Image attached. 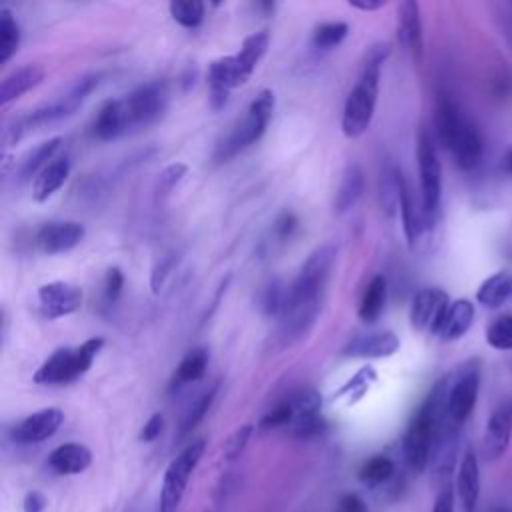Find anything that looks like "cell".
<instances>
[{
  "label": "cell",
  "mask_w": 512,
  "mask_h": 512,
  "mask_svg": "<svg viewBox=\"0 0 512 512\" xmlns=\"http://www.w3.org/2000/svg\"><path fill=\"white\" fill-rule=\"evenodd\" d=\"M336 260V246H318L302 264L298 276L288 284V296L284 310L278 318V328L272 340L278 348L290 346L310 332L322 306V296L330 270Z\"/></svg>",
  "instance_id": "cell-1"
},
{
  "label": "cell",
  "mask_w": 512,
  "mask_h": 512,
  "mask_svg": "<svg viewBox=\"0 0 512 512\" xmlns=\"http://www.w3.org/2000/svg\"><path fill=\"white\" fill-rule=\"evenodd\" d=\"M388 56H390V44L386 42H378L370 46L364 54L358 82L350 90L344 102V112H342V132L348 138L362 136L374 118L378 86H380V70Z\"/></svg>",
  "instance_id": "cell-2"
},
{
  "label": "cell",
  "mask_w": 512,
  "mask_h": 512,
  "mask_svg": "<svg viewBox=\"0 0 512 512\" xmlns=\"http://www.w3.org/2000/svg\"><path fill=\"white\" fill-rule=\"evenodd\" d=\"M434 126L440 144L452 154L462 170H472L482 158V138L474 122L446 94L438 96Z\"/></svg>",
  "instance_id": "cell-3"
},
{
  "label": "cell",
  "mask_w": 512,
  "mask_h": 512,
  "mask_svg": "<svg viewBox=\"0 0 512 512\" xmlns=\"http://www.w3.org/2000/svg\"><path fill=\"white\" fill-rule=\"evenodd\" d=\"M104 346V338H88L76 348H58L54 350L34 372V382L44 384V386H60V384H70L84 376L98 352Z\"/></svg>",
  "instance_id": "cell-4"
},
{
  "label": "cell",
  "mask_w": 512,
  "mask_h": 512,
  "mask_svg": "<svg viewBox=\"0 0 512 512\" xmlns=\"http://www.w3.org/2000/svg\"><path fill=\"white\" fill-rule=\"evenodd\" d=\"M274 92L264 88L256 94V98L250 102L246 116L228 132V136L216 146L214 158L216 162H226L228 158L236 156L240 150L248 148L250 144H254L256 140H260V136L264 134L272 112H274Z\"/></svg>",
  "instance_id": "cell-5"
},
{
  "label": "cell",
  "mask_w": 512,
  "mask_h": 512,
  "mask_svg": "<svg viewBox=\"0 0 512 512\" xmlns=\"http://www.w3.org/2000/svg\"><path fill=\"white\" fill-rule=\"evenodd\" d=\"M416 160L420 176V206L426 218V226H434L440 212L442 198V166L438 160L436 144L426 128H420L416 138Z\"/></svg>",
  "instance_id": "cell-6"
},
{
  "label": "cell",
  "mask_w": 512,
  "mask_h": 512,
  "mask_svg": "<svg viewBox=\"0 0 512 512\" xmlns=\"http://www.w3.org/2000/svg\"><path fill=\"white\" fill-rule=\"evenodd\" d=\"M206 442L204 440H194L190 442L166 468L164 480H162V492H160V502H158V512H176L182 496L186 492L188 480L198 466L202 454H204Z\"/></svg>",
  "instance_id": "cell-7"
},
{
  "label": "cell",
  "mask_w": 512,
  "mask_h": 512,
  "mask_svg": "<svg viewBox=\"0 0 512 512\" xmlns=\"http://www.w3.org/2000/svg\"><path fill=\"white\" fill-rule=\"evenodd\" d=\"M168 92L166 86L160 82H148L132 90L128 96L120 98L126 130L146 128L158 122L166 110Z\"/></svg>",
  "instance_id": "cell-8"
},
{
  "label": "cell",
  "mask_w": 512,
  "mask_h": 512,
  "mask_svg": "<svg viewBox=\"0 0 512 512\" xmlns=\"http://www.w3.org/2000/svg\"><path fill=\"white\" fill-rule=\"evenodd\" d=\"M480 372H482V360L470 358L466 360L450 380L448 388V418L454 424L466 422V418L472 414L480 390Z\"/></svg>",
  "instance_id": "cell-9"
},
{
  "label": "cell",
  "mask_w": 512,
  "mask_h": 512,
  "mask_svg": "<svg viewBox=\"0 0 512 512\" xmlns=\"http://www.w3.org/2000/svg\"><path fill=\"white\" fill-rule=\"evenodd\" d=\"M98 74H86L82 76L60 100L52 102V104H46L42 108H36L34 112H30L28 116L16 120L20 122V130H28V128H36V126H44V124H50V122H56V120H62V118H68L72 116L82 104L84 100L92 94V90L98 86Z\"/></svg>",
  "instance_id": "cell-10"
},
{
  "label": "cell",
  "mask_w": 512,
  "mask_h": 512,
  "mask_svg": "<svg viewBox=\"0 0 512 512\" xmlns=\"http://www.w3.org/2000/svg\"><path fill=\"white\" fill-rule=\"evenodd\" d=\"M450 296L440 288H422L410 306V324L418 332L438 334L440 324L448 312Z\"/></svg>",
  "instance_id": "cell-11"
},
{
  "label": "cell",
  "mask_w": 512,
  "mask_h": 512,
  "mask_svg": "<svg viewBox=\"0 0 512 512\" xmlns=\"http://www.w3.org/2000/svg\"><path fill=\"white\" fill-rule=\"evenodd\" d=\"M510 438H512V396H506L494 406L486 422V430L482 438L484 458L498 460L508 450Z\"/></svg>",
  "instance_id": "cell-12"
},
{
  "label": "cell",
  "mask_w": 512,
  "mask_h": 512,
  "mask_svg": "<svg viewBox=\"0 0 512 512\" xmlns=\"http://www.w3.org/2000/svg\"><path fill=\"white\" fill-rule=\"evenodd\" d=\"M38 302L46 318H62L82 306V290L72 282L52 280L38 288Z\"/></svg>",
  "instance_id": "cell-13"
},
{
  "label": "cell",
  "mask_w": 512,
  "mask_h": 512,
  "mask_svg": "<svg viewBox=\"0 0 512 512\" xmlns=\"http://www.w3.org/2000/svg\"><path fill=\"white\" fill-rule=\"evenodd\" d=\"M84 226L76 220H54L40 226L36 244L44 254H62L76 248L84 238Z\"/></svg>",
  "instance_id": "cell-14"
},
{
  "label": "cell",
  "mask_w": 512,
  "mask_h": 512,
  "mask_svg": "<svg viewBox=\"0 0 512 512\" xmlns=\"http://www.w3.org/2000/svg\"><path fill=\"white\" fill-rule=\"evenodd\" d=\"M64 422V412L60 408H42L20 420L12 432L14 440L20 444H36L48 440Z\"/></svg>",
  "instance_id": "cell-15"
},
{
  "label": "cell",
  "mask_w": 512,
  "mask_h": 512,
  "mask_svg": "<svg viewBox=\"0 0 512 512\" xmlns=\"http://www.w3.org/2000/svg\"><path fill=\"white\" fill-rule=\"evenodd\" d=\"M400 348V340L394 332H372L354 336L342 348V356L346 358H388Z\"/></svg>",
  "instance_id": "cell-16"
},
{
  "label": "cell",
  "mask_w": 512,
  "mask_h": 512,
  "mask_svg": "<svg viewBox=\"0 0 512 512\" xmlns=\"http://www.w3.org/2000/svg\"><path fill=\"white\" fill-rule=\"evenodd\" d=\"M398 42L414 56V60H422V20L420 6L414 0H404L398 6Z\"/></svg>",
  "instance_id": "cell-17"
},
{
  "label": "cell",
  "mask_w": 512,
  "mask_h": 512,
  "mask_svg": "<svg viewBox=\"0 0 512 512\" xmlns=\"http://www.w3.org/2000/svg\"><path fill=\"white\" fill-rule=\"evenodd\" d=\"M456 490L464 512H474L480 496V470H478V458L472 446L464 450V456L460 460L458 478H456Z\"/></svg>",
  "instance_id": "cell-18"
},
{
  "label": "cell",
  "mask_w": 512,
  "mask_h": 512,
  "mask_svg": "<svg viewBox=\"0 0 512 512\" xmlns=\"http://www.w3.org/2000/svg\"><path fill=\"white\" fill-rule=\"evenodd\" d=\"M92 464V452L78 442H66L54 448L48 456V466L52 472L70 476V474H80Z\"/></svg>",
  "instance_id": "cell-19"
},
{
  "label": "cell",
  "mask_w": 512,
  "mask_h": 512,
  "mask_svg": "<svg viewBox=\"0 0 512 512\" xmlns=\"http://www.w3.org/2000/svg\"><path fill=\"white\" fill-rule=\"evenodd\" d=\"M44 80V70L38 64H26L10 72L0 84V104L6 106L18 100L22 94L32 90Z\"/></svg>",
  "instance_id": "cell-20"
},
{
  "label": "cell",
  "mask_w": 512,
  "mask_h": 512,
  "mask_svg": "<svg viewBox=\"0 0 512 512\" xmlns=\"http://www.w3.org/2000/svg\"><path fill=\"white\" fill-rule=\"evenodd\" d=\"M472 322H474V304L466 298H458V300L450 302L448 312H446L436 336L444 342L458 340L468 332Z\"/></svg>",
  "instance_id": "cell-21"
},
{
  "label": "cell",
  "mask_w": 512,
  "mask_h": 512,
  "mask_svg": "<svg viewBox=\"0 0 512 512\" xmlns=\"http://www.w3.org/2000/svg\"><path fill=\"white\" fill-rule=\"evenodd\" d=\"M362 192H364V170L360 164L352 162L344 168L340 184L336 188L334 202H332L334 212H338V214L348 212L360 200Z\"/></svg>",
  "instance_id": "cell-22"
},
{
  "label": "cell",
  "mask_w": 512,
  "mask_h": 512,
  "mask_svg": "<svg viewBox=\"0 0 512 512\" xmlns=\"http://www.w3.org/2000/svg\"><path fill=\"white\" fill-rule=\"evenodd\" d=\"M70 174V160L66 156L54 158L32 182V196L36 202H46L56 190L62 188Z\"/></svg>",
  "instance_id": "cell-23"
},
{
  "label": "cell",
  "mask_w": 512,
  "mask_h": 512,
  "mask_svg": "<svg viewBox=\"0 0 512 512\" xmlns=\"http://www.w3.org/2000/svg\"><path fill=\"white\" fill-rule=\"evenodd\" d=\"M400 216H402V228H404V236L408 240L410 246H414L420 238V234L424 232L426 226V218L422 208L416 206V200L412 196L410 184L406 182L404 174L400 180Z\"/></svg>",
  "instance_id": "cell-24"
},
{
  "label": "cell",
  "mask_w": 512,
  "mask_h": 512,
  "mask_svg": "<svg viewBox=\"0 0 512 512\" xmlns=\"http://www.w3.org/2000/svg\"><path fill=\"white\" fill-rule=\"evenodd\" d=\"M268 44H270L268 30H260V32H254V34L246 36L242 46H240V50L234 54L236 64L240 68V74L244 76L246 82L252 76V72L256 70V66L262 60V56L266 54Z\"/></svg>",
  "instance_id": "cell-25"
},
{
  "label": "cell",
  "mask_w": 512,
  "mask_h": 512,
  "mask_svg": "<svg viewBox=\"0 0 512 512\" xmlns=\"http://www.w3.org/2000/svg\"><path fill=\"white\" fill-rule=\"evenodd\" d=\"M386 292H388L386 278L382 274H376L366 284V288L362 292V298H360V304H358L360 320L372 324L380 318V314L384 310V304H386Z\"/></svg>",
  "instance_id": "cell-26"
},
{
  "label": "cell",
  "mask_w": 512,
  "mask_h": 512,
  "mask_svg": "<svg viewBox=\"0 0 512 512\" xmlns=\"http://www.w3.org/2000/svg\"><path fill=\"white\" fill-rule=\"evenodd\" d=\"M510 298H512V272H496L488 276L476 290V300L488 308H498Z\"/></svg>",
  "instance_id": "cell-27"
},
{
  "label": "cell",
  "mask_w": 512,
  "mask_h": 512,
  "mask_svg": "<svg viewBox=\"0 0 512 512\" xmlns=\"http://www.w3.org/2000/svg\"><path fill=\"white\" fill-rule=\"evenodd\" d=\"M126 122H124V114H122V106L120 100H110L106 102L96 120H94V136L98 140H114L122 134H126Z\"/></svg>",
  "instance_id": "cell-28"
},
{
  "label": "cell",
  "mask_w": 512,
  "mask_h": 512,
  "mask_svg": "<svg viewBox=\"0 0 512 512\" xmlns=\"http://www.w3.org/2000/svg\"><path fill=\"white\" fill-rule=\"evenodd\" d=\"M62 144V138L60 136H54L50 140H44L40 142L38 146H34L32 150H28L24 154V158L20 160V166H18V176L22 180H28L32 176H38L50 162V158L54 156V152L60 148Z\"/></svg>",
  "instance_id": "cell-29"
},
{
  "label": "cell",
  "mask_w": 512,
  "mask_h": 512,
  "mask_svg": "<svg viewBox=\"0 0 512 512\" xmlns=\"http://www.w3.org/2000/svg\"><path fill=\"white\" fill-rule=\"evenodd\" d=\"M208 368V352L204 348H194L190 352H186V356L180 360L176 372H174V386H184V384H192L198 382Z\"/></svg>",
  "instance_id": "cell-30"
},
{
  "label": "cell",
  "mask_w": 512,
  "mask_h": 512,
  "mask_svg": "<svg viewBox=\"0 0 512 512\" xmlns=\"http://www.w3.org/2000/svg\"><path fill=\"white\" fill-rule=\"evenodd\" d=\"M20 26L10 8L0 10V64H6L18 50Z\"/></svg>",
  "instance_id": "cell-31"
},
{
  "label": "cell",
  "mask_w": 512,
  "mask_h": 512,
  "mask_svg": "<svg viewBox=\"0 0 512 512\" xmlns=\"http://www.w3.org/2000/svg\"><path fill=\"white\" fill-rule=\"evenodd\" d=\"M216 392H218V382L212 384L208 390H204V392L186 408V412L182 414L180 424H178L180 436L192 432V430L202 422V418L206 416V412L210 410V406H212V402H214Z\"/></svg>",
  "instance_id": "cell-32"
},
{
  "label": "cell",
  "mask_w": 512,
  "mask_h": 512,
  "mask_svg": "<svg viewBox=\"0 0 512 512\" xmlns=\"http://www.w3.org/2000/svg\"><path fill=\"white\" fill-rule=\"evenodd\" d=\"M286 296H288V286L280 280H272L260 290L258 306L266 316L280 318L284 304H286Z\"/></svg>",
  "instance_id": "cell-33"
},
{
  "label": "cell",
  "mask_w": 512,
  "mask_h": 512,
  "mask_svg": "<svg viewBox=\"0 0 512 512\" xmlns=\"http://www.w3.org/2000/svg\"><path fill=\"white\" fill-rule=\"evenodd\" d=\"M170 16L184 28H196L204 20V2L174 0L170 2Z\"/></svg>",
  "instance_id": "cell-34"
},
{
  "label": "cell",
  "mask_w": 512,
  "mask_h": 512,
  "mask_svg": "<svg viewBox=\"0 0 512 512\" xmlns=\"http://www.w3.org/2000/svg\"><path fill=\"white\" fill-rule=\"evenodd\" d=\"M392 474H394V462L384 454H376L362 464L358 476L366 484H382L390 480Z\"/></svg>",
  "instance_id": "cell-35"
},
{
  "label": "cell",
  "mask_w": 512,
  "mask_h": 512,
  "mask_svg": "<svg viewBox=\"0 0 512 512\" xmlns=\"http://www.w3.org/2000/svg\"><path fill=\"white\" fill-rule=\"evenodd\" d=\"M348 34V24L346 22H324L318 24L312 32V44L322 50H330L338 46Z\"/></svg>",
  "instance_id": "cell-36"
},
{
  "label": "cell",
  "mask_w": 512,
  "mask_h": 512,
  "mask_svg": "<svg viewBox=\"0 0 512 512\" xmlns=\"http://www.w3.org/2000/svg\"><path fill=\"white\" fill-rule=\"evenodd\" d=\"M486 342L496 350H512V314L498 316L486 328Z\"/></svg>",
  "instance_id": "cell-37"
},
{
  "label": "cell",
  "mask_w": 512,
  "mask_h": 512,
  "mask_svg": "<svg viewBox=\"0 0 512 512\" xmlns=\"http://www.w3.org/2000/svg\"><path fill=\"white\" fill-rule=\"evenodd\" d=\"M294 420V410H292V404L286 400L278 402L262 420H260V428L262 430H272V428H282V426H288L292 424Z\"/></svg>",
  "instance_id": "cell-38"
},
{
  "label": "cell",
  "mask_w": 512,
  "mask_h": 512,
  "mask_svg": "<svg viewBox=\"0 0 512 512\" xmlns=\"http://www.w3.org/2000/svg\"><path fill=\"white\" fill-rule=\"evenodd\" d=\"M188 166L184 162H172L168 164L160 174H158V184H156V192L158 194H168L172 192V188L186 176Z\"/></svg>",
  "instance_id": "cell-39"
},
{
  "label": "cell",
  "mask_w": 512,
  "mask_h": 512,
  "mask_svg": "<svg viewBox=\"0 0 512 512\" xmlns=\"http://www.w3.org/2000/svg\"><path fill=\"white\" fill-rule=\"evenodd\" d=\"M252 432H254V426H252V424H244V426L236 428V430L228 436V440H226V444H224V456H226L228 460L238 458V456L244 452V448H246V444H248Z\"/></svg>",
  "instance_id": "cell-40"
},
{
  "label": "cell",
  "mask_w": 512,
  "mask_h": 512,
  "mask_svg": "<svg viewBox=\"0 0 512 512\" xmlns=\"http://www.w3.org/2000/svg\"><path fill=\"white\" fill-rule=\"evenodd\" d=\"M122 288H124V274L120 268L112 266L108 268L106 272V280H104V294H106V300L108 302H116L122 294Z\"/></svg>",
  "instance_id": "cell-41"
},
{
  "label": "cell",
  "mask_w": 512,
  "mask_h": 512,
  "mask_svg": "<svg viewBox=\"0 0 512 512\" xmlns=\"http://www.w3.org/2000/svg\"><path fill=\"white\" fill-rule=\"evenodd\" d=\"M162 428H164V416H162L160 412H156V414H152V416L146 420V424L142 426V430H140V440H142V442H152V440H156V438L162 434Z\"/></svg>",
  "instance_id": "cell-42"
},
{
  "label": "cell",
  "mask_w": 512,
  "mask_h": 512,
  "mask_svg": "<svg viewBox=\"0 0 512 512\" xmlns=\"http://www.w3.org/2000/svg\"><path fill=\"white\" fill-rule=\"evenodd\" d=\"M432 512H454V490L450 484H446L438 490Z\"/></svg>",
  "instance_id": "cell-43"
},
{
  "label": "cell",
  "mask_w": 512,
  "mask_h": 512,
  "mask_svg": "<svg viewBox=\"0 0 512 512\" xmlns=\"http://www.w3.org/2000/svg\"><path fill=\"white\" fill-rule=\"evenodd\" d=\"M296 224H298V218L292 212H282L278 216V220L274 222V232H276L278 238L284 240V238H288L294 232Z\"/></svg>",
  "instance_id": "cell-44"
},
{
  "label": "cell",
  "mask_w": 512,
  "mask_h": 512,
  "mask_svg": "<svg viewBox=\"0 0 512 512\" xmlns=\"http://www.w3.org/2000/svg\"><path fill=\"white\" fill-rule=\"evenodd\" d=\"M336 512H368L364 500L358 494H344L338 500V510Z\"/></svg>",
  "instance_id": "cell-45"
},
{
  "label": "cell",
  "mask_w": 512,
  "mask_h": 512,
  "mask_svg": "<svg viewBox=\"0 0 512 512\" xmlns=\"http://www.w3.org/2000/svg\"><path fill=\"white\" fill-rule=\"evenodd\" d=\"M48 500L42 492L38 490H32L24 496V512H44Z\"/></svg>",
  "instance_id": "cell-46"
},
{
  "label": "cell",
  "mask_w": 512,
  "mask_h": 512,
  "mask_svg": "<svg viewBox=\"0 0 512 512\" xmlns=\"http://www.w3.org/2000/svg\"><path fill=\"white\" fill-rule=\"evenodd\" d=\"M498 22H500L502 34L506 36V40L512 46V12L508 8H502V12H498Z\"/></svg>",
  "instance_id": "cell-47"
},
{
  "label": "cell",
  "mask_w": 512,
  "mask_h": 512,
  "mask_svg": "<svg viewBox=\"0 0 512 512\" xmlns=\"http://www.w3.org/2000/svg\"><path fill=\"white\" fill-rule=\"evenodd\" d=\"M386 2H358V0H350L348 6L350 8H356V10H362V12H374V10H380Z\"/></svg>",
  "instance_id": "cell-48"
},
{
  "label": "cell",
  "mask_w": 512,
  "mask_h": 512,
  "mask_svg": "<svg viewBox=\"0 0 512 512\" xmlns=\"http://www.w3.org/2000/svg\"><path fill=\"white\" fill-rule=\"evenodd\" d=\"M488 512H512V506H508V504H496V506H492Z\"/></svg>",
  "instance_id": "cell-49"
},
{
  "label": "cell",
  "mask_w": 512,
  "mask_h": 512,
  "mask_svg": "<svg viewBox=\"0 0 512 512\" xmlns=\"http://www.w3.org/2000/svg\"><path fill=\"white\" fill-rule=\"evenodd\" d=\"M506 168H508V172L512 174V150H510L508 156H506Z\"/></svg>",
  "instance_id": "cell-50"
},
{
  "label": "cell",
  "mask_w": 512,
  "mask_h": 512,
  "mask_svg": "<svg viewBox=\"0 0 512 512\" xmlns=\"http://www.w3.org/2000/svg\"><path fill=\"white\" fill-rule=\"evenodd\" d=\"M506 8L512 12V2H508V4H506Z\"/></svg>",
  "instance_id": "cell-51"
}]
</instances>
